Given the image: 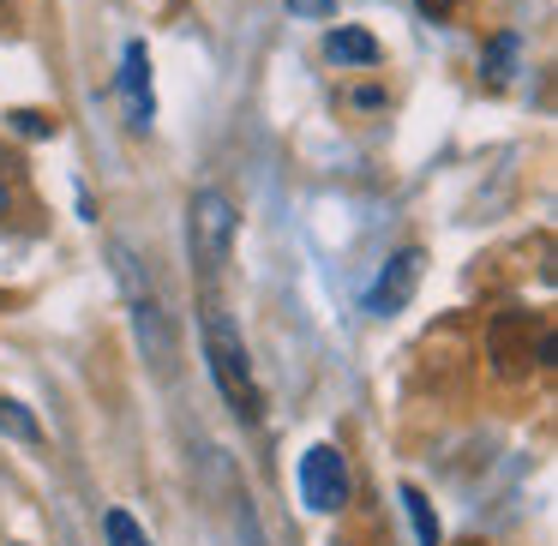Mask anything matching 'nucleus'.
Masks as SVG:
<instances>
[{
  "instance_id": "3",
  "label": "nucleus",
  "mask_w": 558,
  "mask_h": 546,
  "mask_svg": "<svg viewBox=\"0 0 558 546\" xmlns=\"http://www.w3.org/2000/svg\"><path fill=\"white\" fill-rule=\"evenodd\" d=\"M301 498H306V510H318V517H330V510L349 505V462H342L337 445H313L301 457Z\"/></svg>"
},
{
  "instance_id": "14",
  "label": "nucleus",
  "mask_w": 558,
  "mask_h": 546,
  "mask_svg": "<svg viewBox=\"0 0 558 546\" xmlns=\"http://www.w3.org/2000/svg\"><path fill=\"white\" fill-rule=\"evenodd\" d=\"M0 217H7V186H0Z\"/></svg>"
},
{
  "instance_id": "1",
  "label": "nucleus",
  "mask_w": 558,
  "mask_h": 546,
  "mask_svg": "<svg viewBox=\"0 0 558 546\" xmlns=\"http://www.w3.org/2000/svg\"><path fill=\"white\" fill-rule=\"evenodd\" d=\"M205 361H210V378H217L222 402H229L241 421H258L265 414V390H258V373H253V354H246L241 330L222 306H205Z\"/></svg>"
},
{
  "instance_id": "5",
  "label": "nucleus",
  "mask_w": 558,
  "mask_h": 546,
  "mask_svg": "<svg viewBox=\"0 0 558 546\" xmlns=\"http://www.w3.org/2000/svg\"><path fill=\"white\" fill-rule=\"evenodd\" d=\"M121 97H126L133 126L145 133L150 114H157V102H150V54H145V43H126V54H121Z\"/></svg>"
},
{
  "instance_id": "10",
  "label": "nucleus",
  "mask_w": 558,
  "mask_h": 546,
  "mask_svg": "<svg viewBox=\"0 0 558 546\" xmlns=\"http://www.w3.org/2000/svg\"><path fill=\"white\" fill-rule=\"evenodd\" d=\"M102 534H109V546H150L145 529L133 522V510H109V517H102Z\"/></svg>"
},
{
  "instance_id": "8",
  "label": "nucleus",
  "mask_w": 558,
  "mask_h": 546,
  "mask_svg": "<svg viewBox=\"0 0 558 546\" xmlns=\"http://www.w3.org/2000/svg\"><path fill=\"white\" fill-rule=\"evenodd\" d=\"M0 433H7V438H19V445H37V438H43V426H37V414H31L25 402L0 397Z\"/></svg>"
},
{
  "instance_id": "13",
  "label": "nucleus",
  "mask_w": 558,
  "mask_h": 546,
  "mask_svg": "<svg viewBox=\"0 0 558 546\" xmlns=\"http://www.w3.org/2000/svg\"><path fill=\"white\" fill-rule=\"evenodd\" d=\"M289 13H301V19H330V13H337V0H289Z\"/></svg>"
},
{
  "instance_id": "9",
  "label": "nucleus",
  "mask_w": 558,
  "mask_h": 546,
  "mask_svg": "<svg viewBox=\"0 0 558 546\" xmlns=\"http://www.w3.org/2000/svg\"><path fill=\"white\" fill-rule=\"evenodd\" d=\"M402 510H409V522H414V541L438 546V517H433V505H426L421 486H402Z\"/></svg>"
},
{
  "instance_id": "11",
  "label": "nucleus",
  "mask_w": 558,
  "mask_h": 546,
  "mask_svg": "<svg viewBox=\"0 0 558 546\" xmlns=\"http://www.w3.org/2000/svg\"><path fill=\"white\" fill-rule=\"evenodd\" d=\"M510 66H517V37H493V49H486V78H498V85H505L510 78Z\"/></svg>"
},
{
  "instance_id": "12",
  "label": "nucleus",
  "mask_w": 558,
  "mask_h": 546,
  "mask_svg": "<svg viewBox=\"0 0 558 546\" xmlns=\"http://www.w3.org/2000/svg\"><path fill=\"white\" fill-rule=\"evenodd\" d=\"M7 121H13L19 138H54V114H43V109H13Z\"/></svg>"
},
{
  "instance_id": "6",
  "label": "nucleus",
  "mask_w": 558,
  "mask_h": 546,
  "mask_svg": "<svg viewBox=\"0 0 558 546\" xmlns=\"http://www.w3.org/2000/svg\"><path fill=\"white\" fill-rule=\"evenodd\" d=\"M133 330H138V342H145L150 366H157V373H174V337H169V318H162V306L150 301V294H133Z\"/></svg>"
},
{
  "instance_id": "7",
  "label": "nucleus",
  "mask_w": 558,
  "mask_h": 546,
  "mask_svg": "<svg viewBox=\"0 0 558 546\" xmlns=\"http://www.w3.org/2000/svg\"><path fill=\"white\" fill-rule=\"evenodd\" d=\"M325 54H330L337 66H373V61H378V43L366 37V31H354V25H337V31L325 37Z\"/></svg>"
},
{
  "instance_id": "4",
  "label": "nucleus",
  "mask_w": 558,
  "mask_h": 546,
  "mask_svg": "<svg viewBox=\"0 0 558 546\" xmlns=\"http://www.w3.org/2000/svg\"><path fill=\"white\" fill-rule=\"evenodd\" d=\"M421 270H426V253H421V246H402V253L378 270L373 289H366V313H373V318L402 313V306L414 301V289H421Z\"/></svg>"
},
{
  "instance_id": "2",
  "label": "nucleus",
  "mask_w": 558,
  "mask_h": 546,
  "mask_svg": "<svg viewBox=\"0 0 558 546\" xmlns=\"http://www.w3.org/2000/svg\"><path fill=\"white\" fill-rule=\"evenodd\" d=\"M234 229H241V217H234V205L217 193V186L193 193V205H186V241H193V258H198L205 277H217V270L229 265Z\"/></svg>"
}]
</instances>
